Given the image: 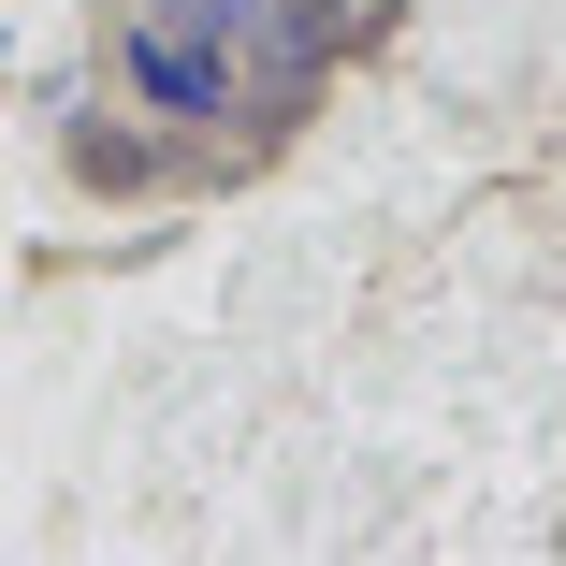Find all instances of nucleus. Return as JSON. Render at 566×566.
I'll return each mask as SVG.
<instances>
[{
  "label": "nucleus",
  "instance_id": "obj_2",
  "mask_svg": "<svg viewBox=\"0 0 566 566\" xmlns=\"http://www.w3.org/2000/svg\"><path fill=\"white\" fill-rule=\"evenodd\" d=\"M59 146H73V175H87V189H160V175H175V146H160V132H132V117H102V102H73V132H59Z\"/></svg>",
  "mask_w": 566,
  "mask_h": 566
},
{
  "label": "nucleus",
  "instance_id": "obj_1",
  "mask_svg": "<svg viewBox=\"0 0 566 566\" xmlns=\"http://www.w3.org/2000/svg\"><path fill=\"white\" fill-rule=\"evenodd\" d=\"M117 87H132V117H233V44L132 0L117 15Z\"/></svg>",
  "mask_w": 566,
  "mask_h": 566
}]
</instances>
